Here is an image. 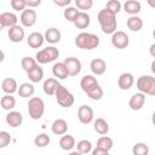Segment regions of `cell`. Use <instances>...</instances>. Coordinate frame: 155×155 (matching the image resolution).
<instances>
[{
  "label": "cell",
  "instance_id": "cell-23",
  "mask_svg": "<svg viewBox=\"0 0 155 155\" xmlns=\"http://www.w3.org/2000/svg\"><path fill=\"white\" fill-rule=\"evenodd\" d=\"M44 35H45V41H47L48 44H52V45L59 42L61 41V38H62L61 31L57 28H53V27L46 29V31H45Z\"/></svg>",
  "mask_w": 155,
  "mask_h": 155
},
{
  "label": "cell",
  "instance_id": "cell-14",
  "mask_svg": "<svg viewBox=\"0 0 155 155\" xmlns=\"http://www.w3.org/2000/svg\"><path fill=\"white\" fill-rule=\"evenodd\" d=\"M64 63L68 67L70 76H76L81 71V67L82 65H81V62H80L79 58H76V57H68V58L64 59Z\"/></svg>",
  "mask_w": 155,
  "mask_h": 155
},
{
  "label": "cell",
  "instance_id": "cell-35",
  "mask_svg": "<svg viewBox=\"0 0 155 155\" xmlns=\"http://www.w3.org/2000/svg\"><path fill=\"white\" fill-rule=\"evenodd\" d=\"M50 142H51V139H50L48 134H46V133H40L34 138V144L38 148H45L50 144Z\"/></svg>",
  "mask_w": 155,
  "mask_h": 155
},
{
  "label": "cell",
  "instance_id": "cell-40",
  "mask_svg": "<svg viewBox=\"0 0 155 155\" xmlns=\"http://www.w3.org/2000/svg\"><path fill=\"white\" fill-rule=\"evenodd\" d=\"M10 5L15 11H22L23 12L25 10V6H27V0H11Z\"/></svg>",
  "mask_w": 155,
  "mask_h": 155
},
{
  "label": "cell",
  "instance_id": "cell-48",
  "mask_svg": "<svg viewBox=\"0 0 155 155\" xmlns=\"http://www.w3.org/2000/svg\"><path fill=\"white\" fill-rule=\"evenodd\" d=\"M69 155H84V154H81V153H79V151L76 150V151H71Z\"/></svg>",
  "mask_w": 155,
  "mask_h": 155
},
{
  "label": "cell",
  "instance_id": "cell-12",
  "mask_svg": "<svg viewBox=\"0 0 155 155\" xmlns=\"http://www.w3.org/2000/svg\"><path fill=\"white\" fill-rule=\"evenodd\" d=\"M45 42V35L41 34L40 31H33L29 34L27 39V44L30 48H39L44 45Z\"/></svg>",
  "mask_w": 155,
  "mask_h": 155
},
{
  "label": "cell",
  "instance_id": "cell-2",
  "mask_svg": "<svg viewBox=\"0 0 155 155\" xmlns=\"http://www.w3.org/2000/svg\"><path fill=\"white\" fill-rule=\"evenodd\" d=\"M75 45L81 50H93L99 46V36L92 33L82 31L75 36Z\"/></svg>",
  "mask_w": 155,
  "mask_h": 155
},
{
  "label": "cell",
  "instance_id": "cell-25",
  "mask_svg": "<svg viewBox=\"0 0 155 155\" xmlns=\"http://www.w3.org/2000/svg\"><path fill=\"white\" fill-rule=\"evenodd\" d=\"M90 23H91V17L88 13H86L84 11H80L79 16L74 21V25L78 29H86L90 25Z\"/></svg>",
  "mask_w": 155,
  "mask_h": 155
},
{
  "label": "cell",
  "instance_id": "cell-45",
  "mask_svg": "<svg viewBox=\"0 0 155 155\" xmlns=\"http://www.w3.org/2000/svg\"><path fill=\"white\" fill-rule=\"evenodd\" d=\"M149 53H150V56H151V57H154V58H155V42L150 45V48H149Z\"/></svg>",
  "mask_w": 155,
  "mask_h": 155
},
{
  "label": "cell",
  "instance_id": "cell-6",
  "mask_svg": "<svg viewBox=\"0 0 155 155\" xmlns=\"http://www.w3.org/2000/svg\"><path fill=\"white\" fill-rule=\"evenodd\" d=\"M56 101L57 103L63 107V108H70L74 102H75V98H74V94L67 90V87H64L63 85H59L57 91H56Z\"/></svg>",
  "mask_w": 155,
  "mask_h": 155
},
{
  "label": "cell",
  "instance_id": "cell-17",
  "mask_svg": "<svg viewBox=\"0 0 155 155\" xmlns=\"http://www.w3.org/2000/svg\"><path fill=\"white\" fill-rule=\"evenodd\" d=\"M51 131L56 136H64L68 131V122L64 119H56L51 125Z\"/></svg>",
  "mask_w": 155,
  "mask_h": 155
},
{
  "label": "cell",
  "instance_id": "cell-39",
  "mask_svg": "<svg viewBox=\"0 0 155 155\" xmlns=\"http://www.w3.org/2000/svg\"><path fill=\"white\" fill-rule=\"evenodd\" d=\"M75 5L78 10H90L93 6V1L92 0H75Z\"/></svg>",
  "mask_w": 155,
  "mask_h": 155
},
{
  "label": "cell",
  "instance_id": "cell-8",
  "mask_svg": "<svg viewBox=\"0 0 155 155\" xmlns=\"http://www.w3.org/2000/svg\"><path fill=\"white\" fill-rule=\"evenodd\" d=\"M36 19H38V15H36V11L33 10V8H25L21 13V17H19V21H21L22 25L27 27V28L33 27L36 23Z\"/></svg>",
  "mask_w": 155,
  "mask_h": 155
},
{
  "label": "cell",
  "instance_id": "cell-51",
  "mask_svg": "<svg viewBox=\"0 0 155 155\" xmlns=\"http://www.w3.org/2000/svg\"><path fill=\"white\" fill-rule=\"evenodd\" d=\"M4 155H6V154H4Z\"/></svg>",
  "mask_w": 155,
  "mask_h": 155
},
{
  "label": "cell",
  "instance_id": "cell-50",
  "mask_svg": "<svg viewBox=\"0 0 155 155\" xmlns=\"http://www.w3.org/2000/svg\"><path fill=\"white\" fill-rule=\"evenodd\" d=\"M153 38L155 39V28H154V30H153Z\"/></svg>",
  "mask_w": 155,
  "mask_h": 155
},
{
  "label": "cell",
  "instance_id": "cell-24",
  "mask_svg": "<svg viewBox=\"0 0 155 155\" xmlns=\"http://www.w3.org/2000/svg\"><path fill=\"white\" fill-rule=\"evenodd\" d=\"M140 8H142V5L137 0H127L124 4L125 12L128 13V15H131V16H137V13L140 12Z\"/></svg>",
  "mask_w": 155,
  "mask_h": 155
},
{
  "label": "cell",
  "instance_id": "cell-13",
  "mask_svg": "<svg viewBox=\"0 0 155 155\" xmlns=\"http://www.w3.org/2000/svg\"><path fill=\"white\" fill-rule=\"evenodd\" d=\"M52 74H53V76H54L57 80H58V79L64 80V79H67L68 76H70V75H69L68 67H67V64H65L64 62H57V63H54L53 67H52Z\"/></svg>",
  "mask_w": 155,
  "mask_h": 155
},
{
  "label": "cell",
  "instance_id": "cell-49",
  "mask_svg": "<svg viewBox=\"0 0 155 155\" xmlns=\"http://www.w3.org/2000/svg\"><path fill=\"white\" fill-rule=\"evenodd\" d=\"M151 122H153V125L155 126V111H154L153 115H151Z\"/></svg>",
  "mask_w": 155,
  "mask_h": 155
},
{
  "label": "cell",
  "instance_id": "cell-42",
  "mask_svg": "<svg viewBox=\"0 0 155 155\" xmlns=\"http://www.w3.org/2000/svg\"><path fill=\"white\" fill-rule=\"evenodd\" d=\"M70 0H53V4L59 6V7H68V5H70Z\"/></svg>",
  "mask_w": 155,
  "mask_h": 155
},
{
  "label": "cell",
  "instance_id": "cell-22",
  "mask_svg": "<svg viewBox=\"0 0 155 155\" xmlns=\"http://www.w3.org/2000/svg\"><path fill=\"white\" fill-rule=\"evenodd\" d=\"M18 84L13 78H6L2 80L1 82V90L6 93V94H12L15 92L18 91Z\"/></svg>",
  "mask_w": 155,
  "mask_h": 155
},
{
  "label": "cell",
  "instance_id": "cell-21",
  "mask_svg": "<svg viewBox=\"0 0 155 155\" xmlns=\"http://www.w3.org/2000/svg\"><path fill=\"white\" fill-rule=\"evenodd\" d=\"M61 84L58 82V80L56 78H48L44 81V85H42V90L44 92L47 94V96H54L56 94V91L58 88Z\"/></svg>",
  "mask_w": 155,
  "mask_h": 155
},
{
  "label": "cell",
  "instance_id": "cell-30",
  "mask_svg": "<svg viewBox=\"0 0 155 155\" xmlns=\"http://www.w3.org/2000/svg\"><path fill=\"white\" fill-rule=\"evenodd\" d=\"M27 75H28V79L31 81V82H40L41 80H42V78H44V70H42V68L38 64L34 69H31L30 71H28L27 73Z\"/></svg>",
  "mask_w": 155,
  "mask_h": 155
},
{
  "label": "cell",
  "instance_id": "cell-36",
  "mask_svg": "<svg viewBox=\"0 0 155 155\" xmlns=\"http://www.w3.org/2000/svg\"><path fill=\"white\" fill-rule=\"evenodd\" d=\"M76 149L81 154H87V153L92 151V143L90 140H87V139H81V140L78 142Z\"/></svg>",
  "mask_w": 155,
  "mask_h": 155
},
{
  "label": "cell",
  "instance_id": "cell-19",
  "mask_svg": "<svg viewBox=\"0 0 155 155\" xmlns=\"http://www.w3.org/2000/svg\"><path fill=\"white\" fill-rule=\"evenodd\" d=\"M90 69L94 75H103L107 70V63L102 58H94L90 63Z\"/></svg>",
  "mask_w": 155,
  "mask_h": 155
},
{
  "label": "cell",
  "instance_id": "cell-38",
  "mask_svg": "<svg viewBox=\"0 0 155 155\" xmlns=\"http://www.w3.org/2000/svg\"><path fill=\"white\" fill-rule=\"evenodd\" d=\"M121 6L122 5H121V2L119 0H110V1L107 2L105 8L109 10L110 12H113L114 15H116V13H119L121 11Z\"/></svg>",
  "mask_w": 155,
  "mask_h": 155
},
{
  "label": "cell",
  "instance_id": "cell-34",
  "mask_svg": "<svg viewBox=\"0 0 155 155\" xmlns=\"http://www.w3.org/2000/svg\"><path fill=\"white\" fill-rule=\"evenodd\" d=\"M80 11L76 8V7H73V6H69V7H65V10L63 11V16L64 18L68 21V22H73L76 19V17L79 16Z\"/></svg>",
  "mask_w": 155,
  "mask_h": 155
},
{
  "label": "cell",
  "instance_id": "cell-32",
  "mask_svg": "<svg viewBox=\"0 0 155 155\" xmlns=\"http://www.w3.org/2000/svg\"><path fill=\"white\" fill-rule=\"evenodd\" d=\"M113 145H114V142H113V139H111L110 137H108V136H102V137L98 138V140H97V147H96V148H99V149H103V150L109 151V150L113 148Z\"/></svg>",
  "mask_w": 155,
  "mask_h": 155
},
{
  "label": "cell",
  "instance_id": "cell-33",
  "mask_svg": "<svg viewBox=\"0 0 155 155\" xmlns=\"http://www.w3.org/2000/svg\"><path fill=\"white\" fill-rule=\"evenodd\" d=\"M21 65H22L23 70H25V71L28 73V71H30L31 69H34V68L38 65V62H36L35 58H31V57H29V56H25V57L22 58Z\"/></svg>",
  "mask_w": 155,
  "mask_h": 155
},
{
  "label": "cell",
  "instance_id": "cell-1",
  "mask_svg": "<svg viewBox=\"0 0 155 155\" xmlns=\"http://www.w3.org/2000/svg\"><path fill=\"white\" fill-rule=\"evenodd\" d=\"M97 19H98L101 29L104 34H111L113 35L116 31V27H117L116 15H114L109 10H107V8L101 10L97 15Z\"/></svg>",
  "mask_w": 155,
  "mask_h": 155
},
{
  "label": "cell",
  "instance_id": "cell-10",
  "mask_svg": "<svg viewBox=\"0 0 155 155\" xmlns=\"http://www.w3.org/2000/svg\"><path fill=\"white\" fill-rule=\"evenodd\" d=\"M17 21H18V17L13 12H2L0 15V28L4 29L7 27L10 29L17 25Z\"/></svg>",
  "mask_w": 155,
  "mask_h": 155
},
{
  "label": "cell",
  "instance_id": "cell-37",
  "mask_svg": "<svg viewBox=\"0 0 155 155\" xmlns=\"http://www.w3.org/2000/svg\"><path fill=\"white\" fill-rule=\"evenodd\" d=\"M132 153H133V155H148L149 154V147L143 142L136 143L132 148Z\"/></svg>",
  "mask_w": 155,
  "mask_h": 155
},
{
  "label": "cell",
  "instance_id": "cell-47",
  "mask_svg": "<svg viewBox=\"0 0 155 155\" xmlns=\"http://www.w3.org/2000/svg\"><path fill=\"white\" fill-rule=\"evenodd\" d=\"M150 68H151V71H153V74H155V59L151 62V65H150Z\"/></svg>",
  "mask_w": 155,
  "mask_h": 155
},
{
  "label": "cell",
  "instance_id": "cell-18",
  "mask_svg": "<svg viewBox=\"0 0 155 155\" xmlns=\"http://www.w3.org/2000/svg\"><path fill=\"white\" fill-rule=\"evenodd\" d=\"M99 84H98V81H97V79L93 76V75H84L82 76V79H81V81H80V87H81V90L85 92V93H87V92H90L91 90H93L96 86H98Z\"/></svg>",
  "mask_w": 155,
  "mask_h": 155
},
{
  "label": "cell",
  "instance_id": "cell-16",
  "mask_svg": "<svg viewBox=\"0 0 155 155\" xmlns=\"http://www.w3.org/2000/svg\"><path fill=\"white\" fill-rule=\"evenodd\" d=\"M134 84V78L131 73H122L117 79V86L122 91L130 90Z\"/></svg>",
  "mask_w": 155,
  "mask_h": 155
},
{
  "label": "cell",
  "instance_id": "cell-44",
  "mask_svg": "<svg viewBox=\"0 0 155 155\" xmlns=\"http://www.w3.org/2000/svg\"><path fill=\"white\" fill-rule=\"evenodd\" d=\"M91 155H109V151L103 150V149H99V148H94L92 150V154Z\"/></svg>",
  "mask_w": 155,
  "mask_h": 155
},
{
  "label": "cell",
  "instance_id": "cell-31",
  "mask_svg": "<svg viewBox=\"0 0 155 155\" xmlns=\"http://www.w3.org/2000/svg\"><path fill=\"white\" fill-rule=\"evenodd\" d=\"M0 105L4 110H7V111H11L15 105H16V99L12 94H5L1 97V101H0Z\"/></svg>",
  "mask_w": 155,
  "mask_h": 155
},
{
  "label": "cell",
  "instance_id": "cell-3",
  "mask_svg": "<svg viewBox=\"0 0 155 155\" xmlns=\"http://www.w3.org/2000/svg\"><path fill=\"white\" fill-rule=\"evenodd\" d=\"M59 57V50L54 46H47L36 52L35 59L39 64H46L56 61Z\"/></svg>",
  "mask_w": 155,
  "mask_h": 155
},
{
  "label": "cell",
  "instance_id": "cell-5",
  "mask_svg": "<svg viewBox=\"0 0 155 155\" xmlns=\"http://www.w3.org/2000/svg\"><path fill=\"white\" fill-rule=\"evenodd\" d=\"M136 86L139 92L149 96H155V78L151 75H142L138 78Z\"/></svg>",
  "mask_w": 155,
  "mask_h": 155
},
{
  "label": "cell",
  "instance_id": "cell-20",
  "mask_svg": "<svg viewBox=\"0 0 155 155\" xmlns=\"http://www.w3.org/2000/svg\"><path fill=\"white\" fill-rule=\"evenodd\" d=\"M6 122L10 127H19L23 122V115L19 113V111H15V110H11L8 111V114L6 115Z\"/></svg>",
  "mask_w": 155,
  "mask_h": 155
},
{
  "label": "cell",
  "instance_id": "cell-27",
  "mask_svg": "<svg viewBox=\"0 0 155 155\" xmlns=\"http://www.w3.org/2000/svg\"><path fill=\"white\" fill-rule=\"evenodd\" d=\"M93 128L97 133L104 136L109 132V124L107 122V120H104L103 117H97L93 122Z\"/></svg>",
  "mask_w": 155,
  "mask_h": 155
},
{
  "label": "cell",
  "instance_id": "cell-4",
  "mask_svg": "<svg viewBox=\"0 0 155 155\" xmlns=\"http://www.w3.org/2000/svg\"><path fill=\"white\" fill-rule=\"evenodd\" d=\"M45 113V103L39 97H31L28 102V114L33 120H39Z\"/></svg>",
  "mask_w": 155,
  "mask_h": 155
},
{
  "label": "cell",
  "instance_id": "cell-46",
  "mask_svg": "<svg viewBox=\"0 0 155 155\" xmlns=\"http://www.w3.org/2000/svg\"><path fill=\"white\" fill-rule=\"evenodd\" d=\"M147 2H148L149 6H151L153 8H155V0H148Z\"/></svg>",
  "mask_w": 155,
  "mask_h": 155
},
{
  "label": "cell",
  "instance_id": "cell-43",
  "mask_svg": "<svg viewBox=\"0 0 155 155\" xmlns=\"http://www.w3.org/2000/svg\"><path fill=\"white\" fill-rule=\"evenodd\" d=\"M41 4V0H27V6L28 8H33V7H36Z\"/></svg>",
  "mask_w": 155,
  "mask_h": 155
},
{
  "label": "cell",
  "instance_id": "cell-41",
  "mask_svg": "<svg viewBox=\"0 0 155 155\" xmlns=\"http://www.w3.org/2000/svg\"><path fill=\"white\" fill-rule=\"evenodd\" d=\"M11 142V136L8 132L6 131H1L0 132V148H5L10 144Z\"/></svg>",
  "mask_w": 155,
  "mask_h": 155
},
{
  "label": "cell",
  "instance_id": "cell-7",
  "mask_svg": "<svg viewBox=\"0 0 155 155\" xmlns=\"http://www.w3.org/2000/svg\"><path fill=\"white\" fill-rule=\"evenodd\" d=\"M111 45L115 47V48H119V50H124L130 44V38L128 35L125 33V31H121V30H116L113 35H111Z\"/></svg>",
  "mask_w": 155,
  "mask_h": 155
},
{
  "label": "cell",
  "instance_id": "cell-28",
  "mask_svg": "<svg viewBox=\"0 0 155 155\" xmlns=\"http://www.w3.org/2000/svg\"><path fill=\"white\" fill-rule=\"evenodd\" d=\"M126 25L131 31H139L143 28V21L138 16H130L126 22Z\"/></svg>",
  "mask_w": 155,
  "mask_h": 155
},
{
  "label": "cell",
  "instance_id": "cell-11",
  "mask_svg": "<svg viewBox=\"0 0 155 155\" xmlns=\"http://www.w3.org/2000/svg\"><path fill=\"white\" fill-rule=\"evenodd\" d=\"M24 35H25V33H24L23 27L18 25V24L15 25V27H12V28H10L8 31H7V36H8L10 41H12L15 44L22 42L23 39H24Z\"/></svg>",
  "mask_w": 155,
  "mask_h": 155
},
{
  "label": "cell",
  "instance_id": "cell-15",
  "mask_svg": "<svg viewBox=\"0 0 155 155\" xmlns=\"http://www.w3.org/2000/svg\"><path fill=\"white\" fill-rule=\"evenodd\" d=\"M144 103H145V94L142 92H138L131 96L128 101V107L132 110H140L144 107Z\"/></svg>",
  "mask_w": 155,
  "mask_h": 155
},
{
  "label": "cell",
  "instance_id": "cell-26",
  "mask_svg": "<svg viewBox=\"0 0 155 155\" xmlns=\"http://www.w3.org/2000/svg\"><path fill=\"white\" fill-rule=\"evenodd\" d=\"M59 147H61L62 150H65V151L71 150L74 147H76V140H75V138L73 136L64 134L59 139Z\"/></svg>",
  "mask_w": 155,
  "mask_h": 155
},
{
  "label": "cell",
  "instance_id": "cell-29",
  "mask_svg": "<svg viewBox=\"0 0 155 155\" xmlns=\"http://www.w3.org/2000/svg\"><path fill=\"white\" fill-rule=\"evenodd\" d=\"M34 91H35V88H34L33 84L23 82V84L19 85L17 93H18L19 97H22V98H29V97H31V96L34 94Z\"/></svg>",
  "mask_w": 155,
  "mask_h": 155
},
{
  "label": "cell",
  "instance_id": "cell-9",
  "mask_svg": "<svg viewBox=\"0 0 155 155\" xmlns=\"http://www.w3.org/2000/svg\"><path fill=\"white\" fill-rule=\"evenodd\" d=\"M93 116H94L93 109L90 105H85L84 104V105L79 107V109H78V119H79V121L81 124L88 125L90 122H92Z\"/></svg>",
  "mask_w": 155,
  "mask_h": 155
}]
</instances>
